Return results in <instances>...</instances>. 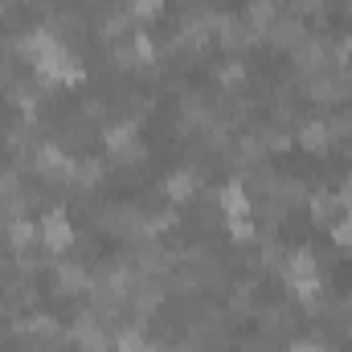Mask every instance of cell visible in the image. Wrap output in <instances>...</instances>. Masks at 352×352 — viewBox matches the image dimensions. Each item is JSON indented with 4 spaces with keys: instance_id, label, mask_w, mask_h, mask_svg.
I'll list each match as a JSON object with an SVG mask.
<instances>
[{
    "instance_id": "6da1fadb",
    "label": "cell",
    "mask_w": 352,
    "mask_h": 352,
    "mask_svg": "<svg viewBox=\"0 0 352 352\" xmlns=\"http://www.w3.org/2000/svg\"><path fill=\"white\" fill-rule=\"evenodd\" d=\"M102 140H107L111 160H119V164H135V160H144V144H140V127H135V119L111 123Z\"/></svg>"
},
{
    "instance_id": "7a4b0ae2",
    "label": "cell",
    "mask_w": 352,
    "mask_h": 352,
    "mask_svg": "<svg viewBox=\"0 0 352 352\" xmlns=\"http://www.w3.org/2000/svg\"><path fill=\"white\" fill-rule=\"evenodd\" d=\"M287 283H291V291L299 295V299H311L316 291H320V263H316V254L311 250H295L291 258H287Z\"/></svg>"
},
{
    "instance_id": "3957f363",
    "label": "cell",
    "mask_w": 352,
    "mask_h": 352,
    "mask_svg": "<svg viewBox=\"0 0 352 352\" xmlns=\"http://www.w3.org/2000/svg\"><path fill=\"white\" fill-rule=\"evenodd\" d=\"M37 242L50 250V254H62L74 246V226L66 217V209H50L41 221H37Z\"/></svg>"
},
{
    "instance_id": "277c9868",
    "label": "cell",
    "mask_w": 352,
    "mask_h": 352,
    "mask_svg": "<svg viewBox=\"0 0 352 352\" xmlns=\"http://www.w3.org/2000/svg\"><path fill=\"white\" fill-rule=\"evenodd\" d=\"M221 209H226V221H246L250 217V192L242 188V180H230L221 188Z\"/></svg>"
},
{
    "instance_id": "5b68a950",
    "label": "cell",
    "mask_w": 352,
    "mask_h": 352,
    "mask_svg": "<svg viewBox=\"0 0 352 352\" xmlns=\"http://www.w3.org/2000/svg\"><path fill=\"white\" fill-rule=\"evenodd\" d=\"M299 144L320 156V152H328V144H332V127H328L324 119H311V123L299 127Z\"/></svg>"
},
{
    "instance_id": "8992f818",
    "label": "cell",
    "mask_w": 352,
    "mask_h": 352,
    "mask_svg": "<svg viewBox=\"0 0 352 352\" xmlns=\"http://www.w3.org/2000/svg\"><path fill=\"white\" fill-rule=\"evenodd\" d=\"M74 340H78V349L82 352H107L111 349L107 332H102L94 320H78V324H74Z\"/></svg>"
},
{
    "instance_id": "52a82bcc",
    "label": "cell",
    "mask_w": 352,
    "mask_h": 352,
    "mask_svg": "<svg viewBox=\"0 0 352 352\" xmlns=\"http://www.w3.org/2000/svg\"><path fill=\"white\" fill-rule=\"evenodd\" d=\"M54 283H58V291H62V295H78V291H87V287H90V274L82 270V266L62 263V266H58V278H54Z\"/></svg>"
},
{
    "instance_id": "ba28073f",
    "label": "cell",
    "mask_w": 352,
    "mask_h": 352,
    "mask_svg": "<svg viewBox=\"0 0 352 352\" xmlns=\"http://www.w3.org/2000/svg\"><path fill=\"white\" fill-rule=\"evenodd\" d=\"M192 188H197V176L188 173V168L164 176V192H168L173 201H188V197H192Z\"/></svg>"
},
{
    "instance_id": "9c48e42d",
    "label": "cell",
    "mask_w": 352,
    "mask_h": 352,
    "mask_svg": "<svg viewBox=\"0 0 352 352\" xmlns=\"http://www.w3.org/2000/svg\"><path fill=\"white\" fill-rule=\"evenodd\" d=\"M274 16H278L274 0H250V25H254V33H270Z\"/></svg>"
},
{
    "instance_id": "30bf717a",
    "label": "cell",
    "mask_w": 352,
    "mask_h": 352,
    "mask_svg": "<svg viewBox=\"0 0 352 352\" xmlns=\"http://www.w3.org/2000/svg\"><path fill=\"white\" fill-rule=\"evenodd\" d=\"M217 33H221V45H226V50L246 45V29H242L238 16H221V21H217Z\"/></svg>"
},
{
    "instance_id": "8fae6325",
    "label": "cell",
    "mask_w": 352,
    "mask_h": 352,
    "mask_svg": "<svg viewBox=\"0 0 352 352\" xmlns=\"http://www.w3.org/2000/svg\"><path fill=\"white\" fill-rule=\"evenodd\" d=\"M70 176H74V184L94 188V184H102V164H98V160H82V164L70 168Z\"/></svg>"
},
{
    "instance_id": "7c38bea8",
    "label": "cell",
    "mask_w": 352,
    "mask_h": 352,
    "mask_svg": "<svg viewBox=\"0 0 352 352\" xmlns=\"http://www.w3.org/2000/svg\"><path fill=\"white\" fill-rule=\"evenodd\" d=\"M332 213H340L336 197H332V192H316V197H311V217H316V221H328Z\"/></svg>"
},
{
    "instance_id": "4fadbf2b",
    "label": "cell",
    "mask_w": 352,
    "mask_h": 352,
    "mask_svg": "<svg viewBox=\"0 0 352 352\" xmlns=\"http://www.w3.org/2000/svg\"><path fill=\"white\" fill-rule=\"evenodd\" d=\"M8 238H12V246H16V250H25V246L37 238V226H29L25 217H16V221L8 226Z\"/></svg>"
},
{
    "instance_id": "5bb4252c",
    "label": "cell",
    "mask_w": 352,
    "mask_h": 352,
    "mask_svg": "<svg viewBox=\"0 0 352 352\" xmlns=\"http://www.w3.org/2000/svg\"><path fill=\"white\" fill-rule=\"evenodd\" d=\"M332 242L336 246H352V213H340L332 221Z\"/></svg>"
},
{
    "instance_id": "9a60e30c",
    "label": "cell",
    "mask_w": 352,
    "mask_h": 352,
    "mask_svg": "<svg viewBox=\"0 0 352 352\" xmlns=\"http://www.w3.org/2000/svg\"><path fill=\"white\" fill-rule=\"evenodd\" d=\"M160 4L164 0H131V16L135 21H156L160 16Z\"/></svg>"
},
{
    "instance_id": "2e32d148",
    "label": "cell",
    "mask_w": 352,
    "mask_h": 352,
    "mask_svg": "<svg viewBox=\"0 0 352 352\" xmlns=\"http://www.w3.org/2000/svg\"><path fill=\"white\" fill-rule=\"evenodd\" d=\"M115 352H148V344H144L140 336H131V332H127V336H119V340H115Z\"/></svg>"
},
{
    "instance_id": "e0dca14e",
    "label": "cell",
    "mask_w": 352,
    "mask_h": 352,
    "mask_svg": "<svg viewBox=\"0 0 352 352\" xmlns=\"http://www.w3.org/2000/svg\"><path fill=\"white\" fill-rule=\"evenodd\" d=\"M242 78H246V66H238V62H230V66L221 70V82H226V87H238Z\"/></svg>"
},
{
    "instance_id": "ac0fdd59",
    "label": "cell",
    "mask_w": 352,
    "mask_h": 352,
    "mask_svg": "<svg viewBox=\"0 0 352 352\" xmlns=\"http://www.w3.org/2000/svg\"><path fill=\"white\" fill-rule=\"evenodd\" d=\"M230 234H234L238 242H254V226H250V217H246V221H230Z\"/></svg>"
},
{
    "instance_id": "d6986e66",
    "label": "cell",
    "mask_w": 352,
    "mask_h": 352,
    "mask_svg": "<svg viewBox=\"0 0 352 352\" xmlns=\"http://www.w3.org/2000/svg\"><path fill=\"white\" fill-rule=\"evenodd\" d=\"M332 197H336V205H340V213H352V180H344V184H340V188H336Z\"/></svg>"
},
{
    "instance_id": "ffe728a7",
    "label": "cell",
    "mask_w": 352,
    "mask_h": 352,
    "mask_svg": "<svg viewBox=\"0 0 352 352\" xmlns=\"http://www.w3.org/2000/svg\"><path fill=\"white\" fill-rule=\"evenodd\" d=\"M291 352H324V349H320V344H311V340H295Z\"/></svg>"
},
{
    "instance_id": "44dd1931",
    "label": "cell",
    "mask_w": 352,
    "mask_h": 352,
    "mask_svg": "<svg viewBox=\"0 0 352 352\" xmlns=\"http://www.w3.org/2000/svg\"><path fill=\"white\" fill-rule=\"evenodd\" d=\"M344 54H352V37H349V50H344Z\"/></svg>"
},
{
    "instance_id": "7402d4cb",
    "label": "cell",
    "mask_w": 352,
    "mask_h": 352,
    "mask_svg": "<svg viewBox=\"0 0 352 352\" xmlns=\"http://www.w3.org/2000/svg\"><path fill=\"white\" fill-rule=\"evenodd\" d=\"M0 82H4V78H0Z\"/></svg>"
}]
</instances>
